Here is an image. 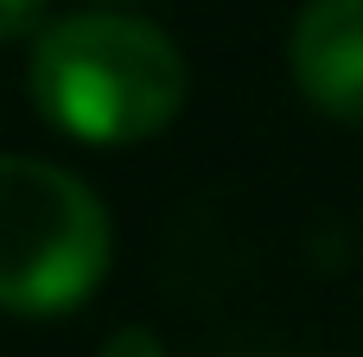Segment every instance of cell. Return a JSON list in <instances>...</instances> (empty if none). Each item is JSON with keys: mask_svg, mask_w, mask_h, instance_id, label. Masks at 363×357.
I'll use <instances>...</instances> for the list:
<instances>
[{"mask_svg": "<svg viewBox=\"0 0 363 357\" xmlns=\"http://www.w3.org/2000/svg\"><path fill=\"white\" fill-rule=\"evenodd\" d=\"M185 89H191L185 51L172 45L166 26L140 13L89 6V13L45 19L32 32L26 96L57 134L83 147L153 141L185 109Z\"/></svg>", "mask_w": 363, "mask_h": 357, "instance_id": "obj_1", "label": "cell"}, {"mask_svg": "<svg viewBox=\"0 0 363 357\" xmlns=\"http://www.w3.org/2000/svg\"><path fill=\"white\" fill-rule=\"evenodd\" d=\"M102 357H166V345H160V332H147V326H115V332L102 339Z\"/></svg>", "mask_w": 363, "mask_h": 357, "instance_id": "obj_5", "label": "cell"}, {"mask_svg": "<svg viewBox=\"0 0 363 357\" xmlns=\"http://www.w3.org/2000/svg\"><path fill=\"white\" fill-rule=\"evenodd\" d=\"M38 26H45V0H0V45L32 38Z\"/></svg>", "mask_w": 363, "mask_h": 357, "instance_id": "obj_4", "label": "cell"}, {"mask_svg": "<svg viewBox=\"0 0 363 357\" xmlns=\"http://www.w3.org/2000/svg\"><path fill=\"white\" fill-rule=\"evenodd\" d=\"M287 70L325 121L363 128V0H306L287 32Z\"/></svg>", "mask_w": 363, "mask_h": 357, "instance_id": "obj_3", "label": "cell"}, {"mask_svg": "<svg viewBox=\"0 0 363 357\" xmlns=\"http://www.w3.org/2000/svg\"><path fill=\"white\" fill-rule=\"evenodd\" d=\"M108 211L70 166L0 153V313H77L108 281Z\"/></svg>", "mask_w": 363, "mask_h": 357, "instance_id": "obj_2", "label": "cell"}]
</instances>
